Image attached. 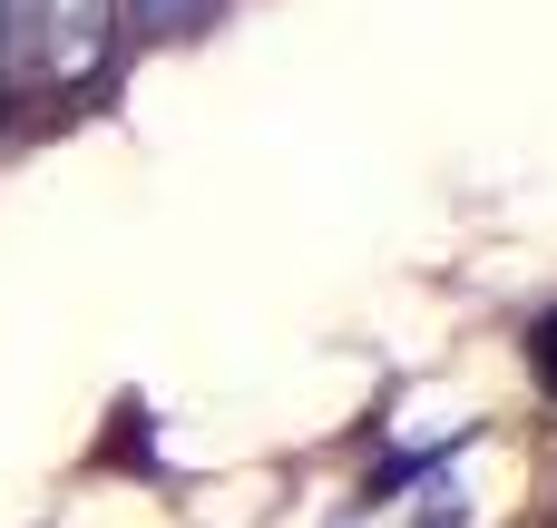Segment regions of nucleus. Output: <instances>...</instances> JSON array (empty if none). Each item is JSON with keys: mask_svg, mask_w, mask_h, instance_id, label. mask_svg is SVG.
Here are the masks:
<instances>
[{"mask_svg": "<svg viewBox=\"0 0 557 528\" xmlns=\"http://www.w3.org/2000/svg\"><path fill=\"white\" fill-rule=\"evenodd\" d=\"M108 10H117V0H49V29H59V39H49V69H59V78H78V69L108 49Z\"/></svg>", "mask_w": 557, "mask_h": 528, "instance_id": "obj_1", "label": "nucleus"}, {"mask_svg": "<svg viewBox=\"0 0 557 528\" xmlns=\"http://www.w3.org/2000/svg\"><path fill=\"white\" fill-rule=\"evenodd\" d=\"M127 10H137L147 29H176V20H196V0H127Z\"/></svg>", "mask_w": 557, "mask_h": 528, "instance_id": "obj_2", "label": "nucleus"}, {"mask_svg": "<svg viewBox=\"0 0 557 528\" xmlns=\"http://www.w3.org/2000/svg\"><path fill=\"white\" fill-rule=\"evenodd\" d=\"M539 372H548V382H557V323H548V333H539Z\"/></svg>", "mask_w": 557, "mask_h": 528, "instance_id": "obj_3", "label": "nucleus"}]
</instances>
